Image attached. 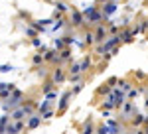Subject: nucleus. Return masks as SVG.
<instances>
[{"label":"nucleus","mask_w":148,"mask_h":134,"mask_svg":"<svg viewBox=\"0 0 148 134\" xmlns=\"http://www.w3.org/2000/svg\"><path fill=\"white\" fill-rule=\"evenodd\" d=\"M71 22H73V26H75V28L83 26V24H85V16H83V12L73 10V12H71Z\"/></svg>","instance_id":"423d86ee"},{"label":"nucleus","mask_w":148,"mask_h":134,"mask_svg":"<svg viewBox=\"0 0 148 134\" xmlns=\"http://www.w3.org/2000/svg\"><path fill=\"white\" fill-rule=\"evenodd\" d=\"M24 116H26V112H24L22 105H20V107H16V109L10 112V118H12V120H22Z\"/></svg>","instance_id":"9d476101"},{"label":"nucleus","mask_w":148,"mask_h":134,"mask_svg":"<svg viewBox=\"0 0 148 134\" xmlns=\"http://www.w3.org/2000/svg\"><path fill=\"white\" fill-rule=\"evenodd\" d=\"M56 6H57V10H59V12H67L69 10V6H67V4H63V2H57Z\"/></svg>","instance_id":"cd10ccee"},{"label":"nucleus","mask_w":148,"mask_h":134,"mask_svg":"<svg viewBox=\"0 0 148 134\" xmlns=\"http://www.w3.org/2000/svg\"><path fill=\"white\" fill-rule=\"evenodd\" d=\"M49 109V99H46L42 105H40V112H44V111H47Z\"/></svg>","instance_id":"c756f323"},{"label":"nucleus","mask_w":148,"mask_h":134,"mask_svg":"<svg viewBox=\"0 0 148 134\" xmlns=\"http://www.w3.org/2000/svg\"><path fill=\"white\" fill-rule=\"evenodd\" d=\"M42 114H44V118H51L53 116V111H44Z\"/></svg>","instance_id":"ea45409f"},{"label":"nucleus","mask_w":148,"mask_h":134,"mask_svg":"<svg viewBox=\"0 0 148 134\" xmlns=\"http://www.w3.org/2000/svg\"><path fill=\"white\" fill-rule=\"evenodd\" d=\"M14 67L12 65H0V73H8V71H12Z\"/></svg>","instance_id":"72a5a7b5"},{"label":"nucleus","mask_w":148,"mask_h":134,"mask_svg":"<svg viewBox=\"0 0 148 134\" xmlns=\"http://www.w3.org/2000/svg\"><path fill=\"white\" fill-rule=\"evenodd\" d=\"M107 83H109V85H111V87H114V85H116V83H119V79H116V77H111V79H109V81H107Z\"/></svg>","instance_id":"58836bf2"},{"label":"nucleus","mask_w":148,"mask_h":134,"mask_svg":"<svg viewBox=\"0 0 148 134\" xmlns=\"http://www.w3.org/2000/svg\"><path fill=\"white\" fill-rule=\"evenodd\" d=\"M146 122H148V114H146Z\"/></svg>","instance_id":"a18cd8bd"},{"label":"nucleus","mask_w":148,"mask_h":134,"mask_svg":"<svg viewBox=\"0 0 148 134\" xmlns=\"http://www.w3.org/2000/svg\"><path fill=\"white\" fill-rule=\"evenodd\" d=\"M56 97H57V93H49V91L46 93V99H49V100H51V99H56Z\"/></svg>","instance_id":"79ce46f5"},{"label":"nucleus","mask_w":148,"mask_h":134,"mask_svg":"<svg viewBox=\"0 0 148 134\" xmlns=\"http://www.w3.org/2000/svg\"><path fill=\"white\" fill-rule=\"evenodd\" d=\"M81 89H83V83H81V81H79V83H77V85H75V89L71 91V95H77V93H79Z\"/></svg>","instance_id":"473e14b6"},{"label":"nucleus","mask_w":148,"mask_h":134,"mask_svg":"<svg viewBox=\"0 0 148 134\" xmlns=\"http://www.w3.org/2000/svg\"><path fill=\"white\" fill-rule=\"evenodd\" d=\"M53 81H56V83H63V81H65V75H63L61 69H56V71H53Z\"/></svg>","instance_id":"2eb2a0df"},{"label":"nucleus","mask_w":148,"mask_h":134,"mask_svg":"<svg viewBox=\"0 0 148 134\" xmlns=\"http://www.w3.org/2000/svg\"><path fill=\"white\" fill-rule=\"evenodd\" d=\"M138 95H140V89H134V87H132V89L126 93V99H128V100H132V99H136Z\"/></svg>","instance_id":"6ab92c4d"},{"label":"nucleus","mask_w":148,"mask_h":134,"mask_svg":"<svg viewBox=\"0 0 148 134\" xmlns=\"http://www.w3.org/2000/svg\"><path fill=\"white\" fill-rule=\"evenodd\" d=\"M107 32H109V34H116V32H119V24L109 22V26H107Z\"/></svg>","instance_id":"412c9836"},{"label":"nucleus","mask_w":148,"mask_h":134,"mask_svg":"<svg viewBox=\"0 0 148 134\" xmlns=\"http://www.w3.org/2000/svg\"><path fill=\"white\" fill-rule=\"evenodd\" d=\"M42 59H44V57L40 55V53H36V55H34V63H36V65H40V63H42Z\"/></svg>","instance_id":"e433bc0d"},{"label":"nucleus","mask_w":148,"mask_h":134,"mask_svg":"<svg viewBox=\"0 0 148 134\" xmlns=\"http://www.w3.org/2000/svg\"><path fill=\"white\" fill-rule=\"evenodd\" d=\"M71 81H73V83H79V81H81V73H75V75H71Z\"/></svg>","instance_id":"4c0bfd02"},{"label":"nucleus","mask_w":148,"mask_h":134,"mask_svg":"<svg viewBox=\"0 0 148 134\" xmlns=\"http://www.w3.org/2000/svg\"><path fill=\"white\" fill-rule=\"evenodd\" d=\"M111 89H113V87H111L109 83H105L103 87H99V91H97V93H99V95H109V93H111Z\"/></svg>","instance_id":"aec40b11"},{"label":"nucleus","mask_w":148,"mask_h":134,"mask_svg":"<svg viewBox=\"0 0 148 134\" xmlns=\"http://www.w3.org/2000/svg\"><path fill=\"white\" fill-rule=\"evenodd\" d=\"M79 65H81V73H85V71H89V69H91V65H93V59H91L89 55H87V57H85V59H83V61L79 63Z\"/></svg>","instance_id":"ddd939ff"},{"label":"nucleus","mask_w":148,"mask_h":134,"mask_svg":"<svg viewBox=\"0 0 148 134\" xmlns=\"http://www.w3.org/2000/svg\"><path fill=\"white\" fill-rule=\"evenodd\" d=\"M83 132H87V134L95 132V128H93V124H91V122H87V124H85V126H83Z\"/></svg>","instance_id":"c85d7f7f"},{"label":"nucleus","mask_w":148,"mask_h":134,"mask_svg":"<svg viewBox=\"0 0 148 134\" xmlns=\"http://www.w3.org/2000/svg\"><path fill=\"white\" fill-rule=\"evenodd\" d=\"M85 44H87V45H93V44H95V36H93L91 32L85 34Z\"/></svg>","instance_id":"393cba45"},{"label":"nucleus","mask_w":148,"mask_h":134,"mask_svg":"<svg viewBox=\"0 0 148 134\" xmlns=\"http://www.w3.org/2000/svg\"><path fill=\"white\" fill-rule=\"evenodd\" d=\"M119 44H123V42H121V36H119V34H111V36H107V38H105V42H103V44L97 45V49H95V51H97L99 55H103V53L111 51L114 45H119Z\"/></svg>","instance_id":"f257e3e1"},{"label":"nucleus","mask_w":148,"mask_h":134,"mask_svg":"<svg viewBox=\"0 0 148 134\" xmlns=\"http://www.w3.org/2000/svg\"><path fill=\"white\" fill-rule=\"evenodd\" d=\"M121 89L125 91V93H128V91L132 89V83L130 81H121Z\"/></svg>","instance_id":"5701e85b"},{"label":"nucleus","mask_w":148,"mask_h":134,"mask_svg":"<svg viewBox=\"0 0 148 134\" xmlns=\"http://www.w3.org/2000/svg\"><path fill=\"white\" fill-rule=\"evenodd\" d=\"M8 120H10L8 114H2V116H0V132H6V124H8Z\"/></svg>","instance_id":"dca6fc26"},{"label":"nucleus","mask_w":148,"mask_h":134,"mask_svg":"<svg viewBox=\"0 0 148 134\" xmlns=\"http://www.w3.org/2000/svg\"><path fill=\"white\" fill-rule=\"evenodd\" d=\"M44 59H47V61H57L59 59V55H57V51H46V55H44Z\"/></svg>","instance_id":"f3484780"},{"label":"nucleus","mask_w":148,"mask_h":134,"mask_svg":"<svg viewBox=\"0 0 148 134\" xmlns=\"http://www.w3.org/2000/svg\"><path fill=\"white\" fill-rule=\"evenodd\" d=\"M32 26H34L38 32H44V24H40V22H32Z\"/></svg>","instance_id":"f704fd0d"},{"label":"nucleus","mask_w":148,"mask_h":134,"mask_svg":"<svg viewBox=\"0 0 148 134\" xmlns=\"http://www.w3.org/2000/svg\"><path fill=\"white\" fill-rule=\"evenodd\" d=\"M51 87H53V83H46V85H44V93H47V91H51Z\"/></svg>","instance_id":"a19ab883"},{"label":"nucleus","mask_w":148,"mask_h":134,"mask_svg":"<svg viewBox=\"0 0 148 134\" xmlns=\"http://www.w3.org/2000/svg\"><path fill=\"white\" fill-rule=\"evenodd\" d=\"M97 132H101V134H114V130L109 126V124H103V126L97 128Z\"/></svg>","instance_id":"a211bd4d"},{"label":"nucleus","mask_w":148,"mask_h":134,"mask_svg":"<svg viewBox=\"0 0 148 134\" xmlns=\"http://www.w3.org/2000/svg\"><path fill=\"white\" fill-rule=\"evenodd\" d=\"M95 8H97V6H87V8H85V10H83V16H85V18H87V16H89V14H91V12L95 10Z\"/></svg>","instance_id":"7c9ffc66"},{"label":"nucleus","mask_w":148,"mask_h":134,"mask_svg":"<svg viewBox=\"0 0 148 134\" xmlns=\"http://www.w3.org/2000/svg\"><path fill=\"white\" fill-rule=\"evenodd\" d=\"M109 99L114 103V109H121V105L126 100V93L121 87H114V89H111V93H109Z\"/></svg>","instance_id":"f03ea898"},{"label":"nucleus","mask_w":148,"mask_h":134,"mask_svg":"<svg viewBox=\"0 0 148 134\" xmlns=\"http://www.w3.org/2000/svg\"><path fill=\"white\" fill-rule=\"evenodd\" d=\"M146 122V114H140V112H134V114H132V120H130V124H132V126H136V128H140V126H142V124Z\"/></svg>","instance_id":"6e6552de"},{"label":"nucleus","mask_w":148,"mask_h":134,"mask_svg":"<svg viewBox=\"0 0 148 134\" xmlns=\"http://www.w3.org/2000/svg\"><path fill=\"white\" fill-rule=\"evenodd\" d=\"M75 73H81V65L79 63H73L69 67V75H75Z\"/></svg>","instance_id":"4be33fe9"},{"label":"nucleus","mask_w":148,"mask_h":134,"mask_svg":"<svg viewBox=\"0 0 148 134\" xmlns=\"http://www.w3.org/2000/svg\"><path fill=\"white\" fill-rule=\"evenodd\" d=\"M119 10V4H116V2H114V0H109V2H105V4H103V16H105V20H107V18H109V16H111V14H114V12Z\"/></svg>","instance_id":"20e7f679"},{"label":"nucleus","mask_w":148,"mask_h":134,"mask_svg":"<svg viewBox=\"0 0 148 134\" xmlns=\"http://www.w3.org/2000/svg\"><path fill=\"white\" fill-rule=\"evenodd\" d=\"M136 112V105L132 103V100H128L126 99L123 105H121V120H128L132 114Z\"/></svg>","instance_id":"7ed1b4c3"},{"label":"nucleus","mask_w":148,"mask_h":134,"mask_svg":"<svg viewBox=\"0 0 148 134\" xmlns=\"http://www.w3.org/2000/svg\"><path fill=\"white\" fill-rule=\"evenodd\" d=\"M132 38H134L132 30H126V32L121 34V42H125V44H130V42H132Z\"/></svg>","instance_id":"4468645a"},{"label":"nucleus","mask_w":148,"mask_h":134,"mask_svg":"<svg viewBox=\"0 0 148 134\" xmlns=\"http://www.w3.org/2000/svg\"><path fill=\"white\" fill-rule=\"evenodd\" d=\"M36 32H38V30H36L34 26H32V28H28V30H26V34H28V36H32V38H36Z\"/></svg>","instance_id":"c9c22d12"},{"label":"nucleus","mask_w":148,"mask_h":134,"mask_svg":"<svg viewBox=\"0 0 148 134\" xmlns=\"http://www.w3.org/2000/svg\"><path fill=\"white\" fill-rule=\"evenodd\" d=\"M53 45H56V49H63V47H65V42L59 40V38H56V40H53Z\"/></svg>","instance_id":"bb28decb"},{"label":"nucleus","mask_w":148,"mask_h":134,"mask_svg":"<svg viewBox=\"0 0 148 134\" xmlns=\"http://www.w3.org/2000/svg\"><path fill=\"white\" fill-rule=\"evenodd\" d=\"M40 122H42V116L32 114V118L28 120V128H30V130H34V128H38V126H40Z\"/></svg>","instance_id":"f8f14e48"},{"label":"nucleus","mask_w":148,"mask_h":134,"mask_svg":"<svg viewBox=\"0 0 148 134\" xmlns=\"http://www.w3.org/2000/svg\"><path fill=\"white\" fill-rule=\"evenodd\" d=\"M146 107H148V97H146Z\"/></svg>","instance_id":"c03bdc74"},{"label":"nucleus","mask_w":148,"mask_h":134,"mask_svg":"<svg viewBox=\"0 0 148 134\" xmlns=\"http://www.w3.org/2000/svg\"><path fill=\"white\" fill-rule=\"evenodd\" d=\"M93 36H95V44H103L107 38V24H97V30Z\"/></svg>","instance_id":"39448f33"},{"label":"nucleus","mask_w":148,"mask_h":134,"mask_svg":"<svg viewBox=\"0 0 148 134\" xmlns=\"http://www.w3.org/2000/svg\"><path fill=\"white\" fill-rule=\"evenodd\" d=\"M87 18H89V24H101L103 20H105V16H103V12H101V10H97V8H95V10H93L91 14L87 16Z\"/></svg>","instance_id":"0eeeda50"},{"label":"nucleus","mask_w":148,"mask_h":134,"mask_svg":"<svg viewBox=\"0 0 148 134\" xmlns=\"http://www.w3.org/2000/svg\"><path fill=\"white\" fill-rule=\"evenodd\" d=\"M103 109H105V111H113V109H114V103L111 99H107L105 103H103Z\"/></svg>","instance_id":"a878e982"},{"label":"nucleus","mask_w":148,"mask_h":134,"mask_svg":"<svg viewBox=\"0 0 148 134\" xmlns=\"http://www.w3.org/2000/svg\"><path fill=\"white\" fill-rule=\"evenodd\" d=\"M20 130H24V122H22V120H16L14 124H10V122L6 124V132L14 134V132H20Z\"/></svg>","instance_id":"1a4fd4ad"},{"label":"nucleus","mask_w":148,"mask_h":134,"mask_svg":"<svg viewBox=\"0 0 148 134\" xmlns=\"http://www.w3.org/2000/svg\"><path fill=\"white\" fill-rule=\"evenodd\" d=\"M69 99H71V93H63V97H61V100H59V107H57V111H59V112H63L65 109H67Z\"/></svg>","instance_id":"9b49d317"},{"label":"nucleus","mask_w":148,"mask_h":134,"mask_svg":"<svg viewBox=\"0 0 148 134\" xmlns=\"http://www.w3.org/2000/svg\"><path fill=\"white\" fill-rule=\"evenodd\" d=\"M32 44H34L36 47H40V45H42V42H40V40H38V38H34V40H32Z\"/></svg>","instance_id":"37998d69"},{"label":"nucleus","mask_w":148,"mask_h":134,"mask_svg":"<svg viewBox=\"0 0 148 134\" xmlns=\"http://www.w3.org/2000/svg\"><path fill=\"white\" fill-rule=\"evenodd\" d=\"M63 42H65V45H71V44H75V38H73V36H65Z\"/></svg>","instance_id":"2f4dec72"},{"label":"nucleus","mask_w":148,"mask_h":134,"mask_svg":"<svg viewBox=\"0 0 148 134\" xmlns=\"http://www.w3.org/2000/svg\"><path fill=\"white\" fill-rule=\"evenodd\" d=\"M63 22H65V20H61V18H57L56 22L51 24V30H53V32H57V30H59V28L63 26Z\"/></svg>","instance_id":"b1692460"}]
</instances>
